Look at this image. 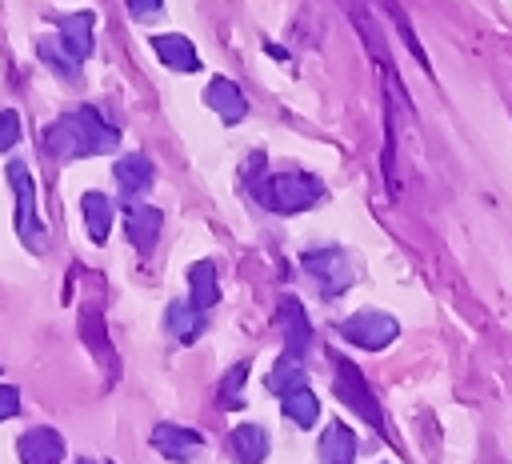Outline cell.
Returning <instances> with one entry per match:
<instances>
[{
  "label": "cell",
  "mask_w": 512,
  "mask_h": 464,
  "mask_svg": "<svg viewBox=\"0 0 512 464\" xmlns=\"http://www.w3.org/2000/svg\"><path fill=\"white\" fill-rule=\"evenodd\" d=\"M120 144V132L96 112V108H76L56 116L44 128V152L52 160H80V156H100Z\"/></svg>",
  "instance_id": "6da1fadb"
},
{
  "label": "cell",
  "mask_w": 512,
  "mask_h": 464,
  "mask_svg": "<svg viewBox=\"0 0 512 464\" xmlns=\"http://www.w3.org/2000/svg\"><path fill=\"white\" fill-rule=\"evenodd\" d=\"M256 200L272 212H304L324 200V180L304 168H284L256 184Z\"/></svg>",
  "instance_id": "7a4b0ae2"
},
{
  "label": "cell",
  "mask_w": 512,
  "mask_h": 464,
  "mask_svg": "<svg viewBox=\"0 0 512 464\" xmlns=\"http://www.w3.org/2000/svg\"><path fill=\"white\" fill-rule=\"evenodd\" d=\"M300 264H304V272L312 276V284L320 288L324 300L344 296V292L352 288V280H356L352 256H348L344 248H336V244H328V248H308V252L300 256Z\"/></svg>",
  "instance_id": "3957f363"
},
{
  "label": "cell",
  "mask_w": 512,
  "mask_h": 464,
  "mask_svg": "<svg viewBox=\"0 0 512 464\" xmlns=\"http://www.w3.org/2000/svg\"><path fill=\"white\" fill-rule=\"evenodd\" d=\"M4 176H8V184H12V192H16V236H20V244L28 248V252H44L48 248V228L40 224V216H36V188H32V176H28V168L20 164V160H12L8 168H4Z\"/></svg>",
  "instance_id": "277c9868"
},
{
  "label": "cell",
  "mask_w": 512,
  "mask_h": 464,
  "mask_svg": "<svg viewBox=\"0 0 512 464\" xmlns=\"http://www.w3.org/2000/svg\"><path fill=\"white\" fill-rule=\"evenodd\" d=\"M332 360V368H336V392H340V400L344 404H352V412H360L376 432H384L388 440H396L392 436V428H388V416L380 412V404H376V396H372V388L364 384V376H360V368L352 364V360H344V356H328Z\"/></svg>",
  "instance_id": "5b68a950"
},
{
  "label": "cell",
  "mask_w": 512,
  "mask_h": 464,
  "mask_svg": "<svg viewBox=\"0 0 512 464\" xmlns=\"http://www.w3.org/2000/svg\"><path fill=\"white\" fill-rule=\"evenodd\" d=\"M340 336L352 340L356 348L380 352V348H388V344L400 336V324H396V316H388V312L364 308V312H352V316L340 324Z\"/></svg>",
  "instance_id": "8992f818"
},
{
  "label": "cell",
  "mask_w": 512,
  "mask_h": 464,
  "mask_svg": "<svg viewBox=\"0 0 512 464\" xmlns=\"http://www.w3.org/2000/svg\"><path fill=\"white\" fill-rule=\"evenodd\" d=\"M160 228H164L160 208H152V204H144V200H128V204H124V232H128V240H132V248H136L140 256H148V252L156 248Z\"/></svg>",
  "instance_id": "52a82bcc"
},
{
  "label": "cell",
  "mask_w": 512,
  "mask_h": 464,
  "mask_svg": "<svg viewBox=\"0 0 512 464\" xmlns=\"http://www.w3.org/2000/svg\"><path fill=\"white\" fill-rule=\"evenodd\" d=\"M152 448H160V456H168V460H192L196 452H204V436L184 424H156Z\"/></svg>",
  "instance_id": "ba28073f"
},
{
  "label": "cell",
  "mask_w": 512,
  "mask_h": 464,
  "mask_svg": "<svg viewBox=\"0 0 512 464\" xmlns=\"http://www.w3.org/2000/svg\"><path fill=\"white\" fill-rule=\"evenodd\" d=\"M20 464H60L64 460V436L56 428H28L16 444Z\"/></svg>",
  "instance_id": "9c48e42d"
},
{
  "label": "cell",
  "mask_w": 512,
  "mask_h": 464,
  "mask_svg": "<svg viewBox=\"0 0 512 464\" xmlns=\"http://www.w3.org/2000/svg\"><path fill=\"white\" fill-rule=\"evenodd\" d=\"M204 104H208L224 124H236V120L248 116V100H244V92L236 88V80H228V76L208 80V88H204Z\"/></svg>",
  "instance_id": "30bf717a"
},
{
  "label": "cell",
  "mask_w": 512,
  "mask_h": 464,
  "mask_svg": "<svg viewBox=\"0 0 512 464\" xmlns=\"http://www.w3.org/2000/svg\"><path fill=\"white\" fill-rule=\"evenodd\" d=\"M152 52H156L160 64L172 68V72H200V56H196L192 40L180 36V32H160V36H152Z\"/></svg>",
  "instance_id": "8fae6325"
},
{
  "label": "cell",
  "mask_w": 512,
  "mask_h": 464,
  "mask_svg": "<svg viewBox=\"0 0 512 464\" xmlns=\"http://www.w3.org/2000/svg\"><path fill=\"white\" fill-rule=\"evenodd\" d=\"M92 12H68V16H60L56 20V36H60V44L76 56V60H88L92 56Z\"/></svg>",
  "instance_id": "7c38bea8"
},
{
  "label": "cell",
  "mask_w": 512,
  "mask_h": 464,
  "mask_svg": "<svg viewBox=\"0 0 512 464\" xmlns=\"http://www.w3.org/2000/svg\"><path fill=\"white\" fill-rule=\"evenodd\" d=\"M320 464H356V436L348 424H328L316 444Z\"/></svg>",
  "instance_id": "4fadbf2b"
},
{
  "label": "cell",
  "mask_w": 512,
  "mask_h": 464,
  "mask_svg": "<svg viewBox=\"0 0 512 464\" xmlns=\"http://www.w3.org/2000/svg\"><path fill=\"white\" fill-rule=\"evenodd\" d=\"M112 172H116V184H120L124 196H140V192L152 184V160H148L144 152H128V156H120Z\"/></svg>",
  "instance_id": "5bb4252c"
},
{
  "label": "cell",
  "mask_w": 512,
  "mask_h": 464,
  "mask_svg": "<svg viewBox=\"0 0 512 464\" xmlns=\"http://www.w3.org/2000/svg\"><path fill=\"white\" fill-rule=\"evenodd\" d=\"M216 296H220V288H216V264L212 260H196L188 268V304L200 308V312H208L216 304Z\"/></svg>",
  "instance_id": "9a60e30c"
},
{
  "label": "cell",
  "mask_w": 512,
  "mask_h": 464,
  "mask_svg": "<svg viewBox=\"0 0 512 464\" xmlns=\"http://www.w3.org/2000/svg\"><path fill=\"white\" fill-rule=\"evenodd\" d=\"M280 408H284V416H288L296 428H312V424L320 420V396H316L308 384L288 388V392L280 396Z\"/></svg>",
  "instance_id": "2e32d148"
},
{
  "label": "cell",
  "mask_w": 512,
  "mask_h": 464,
  "mask_svg": "<svg viewBox=\"0 0 512 464\" xmlns=\"http://www.w3.org/2000/svg\"><path fill=\"white\" fill-rule=\"evenodd\" d=\"M232 452H236V460L240 464H260L264 456H268V432H264V424H236L232 428Z\"/></svg>",
  "instance_id": "e0dca14e"
},
{
  "label": "cell",
  "mask_w": 512,
  "mask_h": 464,
  "mask_svg": "<svg viewBox=\"0 0 512 464\" xmlns=\"http://www.w3.org/2000/svg\"><path fill=\"white\" fill-rule=\"evenodd\" d=\"M36 56H40L60 80H68V84L80 80V60L60 44V36H44V40H36Z\"/></svg>",
  "instance_id": "ac0fdd59"
},
{
  "label": "cell",
  "mask_w": 512,
  "mask_h": 464,
  "mask_svg": "<svg viewBox=\"0 0 512 464\" xmlns=\"http://www.w3.org/2000/svg\"><path fill=\"white\" fill-rule=\"evenodd\" d=\"M80 212H84V224H88V236L96 244L108 240V228H112V200L104 192H84L80 196Z\"/></svg>",
  "instance_id": "d6986e66"
},
{
  "label": "cell",
  "mask_w": 512,
  "mask_h": 464,
  "mask_svg": "<svg viewBox=\"0 0 512 464\" xmlns=\"http://www.w3.org/2000/svg\"><path fill=\"white\" fill-rule=\"evenodd\" d=\"M164 320H168V332H172L176 340H184V344H188V340H196V336L204 332V312H200V308H192L188 300L168 304V316H164Z\"/></svg>",
  "instance_id": "ffe728a7"
},
{
  "label": "cell",
  "mask_w": 512,
  "mask_h": 464,
  "mask_svg": "<svg viewBox=\"0 0 512 464\" xmlns=\"http://www.w3.org/2000/svg\"><path fill=\"white\" fill-rule=\"evenodd\" d=\"M280 312L292 320L288 324V356H304V348H308V340H312V332H308V320H304V308H300V300H292V296H284V304H280Z\"/></svg>",
  "instance_id": "44dd1931"
},
{
  "label": "cell",
  "mask_w": 512,
  "mask_h": 464,
  "mask_svg": "<svg viewBox=\"0 0 512 464\" xmlns=\"http://www.w3.org/2000/svg\"><path fill=\"white\" fill-rule=\"evenodd\" d=\"M264 384H268V392H276V396H284L288 388H300V384H304V364H300V356H288V352H284V356L276 360V368L268 372Z\"/></svg>",
  "instance_id": "7402d4cb"
},
{
  "label": "cell",
  "mask_w": 512,
  "mask_h": 464,
  "mask_svg": "<svg viewBox=\"0 0 512 464\" xmlns=\"http://www.w3.org/2000/svg\"><path fill=\"white\" fill-rule=\"evenodd\" d=\"M248 372H252V364L248 360H236L228 372H224V380H220V408H240L244 404V380H248Z\"/></svg>",
  "instance_id": "603a6c76"
},
{
  "label": "cell",
  "mask_w": 512,
  "mask_h": 464,
  "mask_svg": "<svg viewBox=\"0 0 512 464\" xmlns=\"http://www.w3.org/2000/svg\"><path fill=\"white\" fill-rule=\"evenodd\" d=\"M16 140H20V116L12 108H4L0 112V152H8Z\"/></svg>",
  "instance_id": "cb8c5ba5"
},
{
  "label": "cell",
  "mask_w": 512,
  "mask_h": 464,
  "mask_svg": "<svg viewBox=\"0 0 512 464\" xmlns=\"http://www.w3.org/2000/svg\"><path fill=\"white\" fill-rule=\"evenodd\" d=\"M16 412H20V392L12 384H0V420H8Z\"/></svg>",
  "instance_id": "d4e9b609"
},
{
  "label": "cell",
  "mask_w": 512,
  "mask_h": 464,
  "mask_svg": "<svg viewBox=\"0 0 512 464\" xmlns=\"http://www.w3.org/2000/svg\"><path fill=\"white\" fill-rule=\"evenodd\" d=\"M128 12H132L136 20H148V16L164 12V0H128Z\"/></svg>",
  "instance_id": "484cf974"
},
{
  "label": "cell",
  "mask_w": 512,
  "mask_h": 464,
  "mask_svg": "<svg viewBox=\"0 0 512 464\" xmlns=\"http://www.w3.org/2000/svg\"><path fill=\"white\" fill-rule=\"evenodd\" d=\"M80 464H92V460H80Z\"/></svg>",
  "instance_id": "4316f807"
}]
</instances>
